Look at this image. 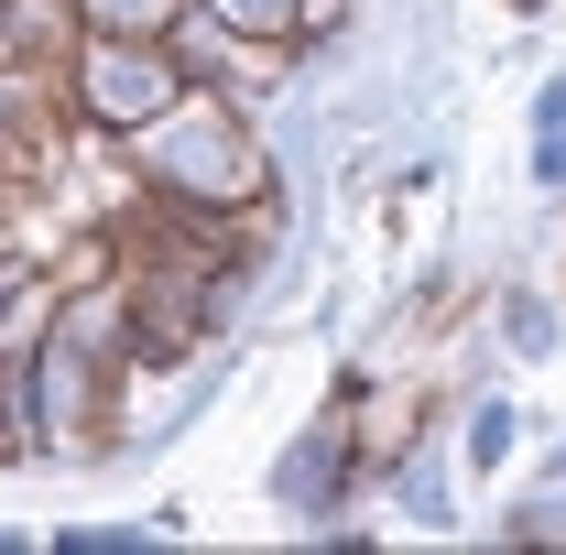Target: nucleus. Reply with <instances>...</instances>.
I'll return each mask as SVG.
<instances>
[{
  "label": "nucleus",
  "mask_w": 566,
  "mask_h": 555,
  "mask_svg": "<svg viewBox=\"0 0 566 555\" xmlns=\"http://www.w3.org/2000/svg\"><path fill=\"white\" fill-rule=\"evenodd\" d=\"M142 175H153V197L208 208V218H251L262 186H273V164H262L251 121L229 109V87H186V98L142 132Z\"/></svg>",
  "instance_id": "1"
},
{
  "label": "nucleus",
  "mask_w": 566,
  "mask_h": 555,
  "mask_svg": "<svg viewBox=\"0 0 566 555\" xmlns=\"http://www.w3.org/2000/svg\"><path fill=\"white\" fill-rule=\"evenodd\" d=\"M175 98H186L175 33H98V22H87V44H76V109H87L98 132H132L142 142Z\"/></svg>",
  "instance_id": "2"
},
{
  "label": "nucleus",
  "mask_w": 566,
  "mask_h": 555,
  "mask_svg": "<svg viewBox=\"0 0 566 555\" xmlns=\"http://www.w3.org/2000/svg\"><path fill=\"white\" fill-rule=\"evenodd\" d=\"M208 327V294L186 262H132V359H186Z\"/></svg>",
  "instance_id": "3"
},
{
  "label": "nucleus",
  "mask_w": 566,
  "mask_h": 555,
  "mask_svg": "<svg viewBox=\"0 0 566 555\" xmlns=\"http://www.w3.org/2000/svg\"><path fill=\"white\" fill-rule=\"evenodd\" d=\"M76 44H87L76 0H0V66H33L55 87H76Z\"/></svg>",
  "instance_id": "4"
},
{
  "label": "nucleus",
  "mask_w": 566,
  "mask_h": 555,
  "mask_svg": "<svg viewBox=\"0 0 566 555\" xmlns=\"http://www.w3.org/2000/svg\"><path fill=\"white\" fill-rule=\"evenodd\" d=\"M55 98H76V87H55V76H33V66H0V153L33 186L55 175Z\"/></svg>",
  "instance_id": "5"
},
{
  "label": "nucleus",
  "mask_w": 566,
  "mask_h": 555,
  "mask_svg": "<svg viewBox=\"0 0 566 555\" xmlns=\"http://www.w3.org/2000/svg\"><path fill=\"white\" fill-rule=\"evenodd\" d=\"M98 33H186L197 22V0H76Z\"/></svg>",
  "instance_id": "6"
},
{
  "label": "nucleus",
  "mask_w": 566,
  "mask_h": 555,
  "mask_svg": "<svg viewBox=\"0 0 566 555\" xmlns=\"http://www.w3.org/2000/svg\"><path fill=\"white\" fill-rule=\"evenodd\" d=\"M208 11L251 44H305V0H208Z\"/></svg>",
  "instance_id": "7"
},
{
  "label": "nucleus",
  "mask_w": 566,
  "mask_h": 555,
  "mask_svg": "<svg viewBox=\"0 0 566 555\" xmlns=\"http://www.w3.org/2000/svg\"><path fill=\"white\" fill-rule=\"evenodd\" d=\"M415 415H424V392H392V404L370 415V469H381V458H403V436H415Z\"/></svg>",
  "instance_id": "8"
},
{
  "label": "nucleus",
  "mask_w": 566,
  "mask_h": 555,
  "mask_svg": "<svg viewBox=\"0 0 566 555\" xmlns=\"http://www.w3.org/2000/svg\"><path fill=\"white\" fill-rule=\"evenodd\" d=\"M338 22H349V0H305V44H316V33H338Z\"/></svg>",
  "instance_id": "9"
},
{
  "label": "nucleus",
  "mask_w": 566,
  "mask_h": 555,
  "mask_svg": "<svg viewBox=\"0 0 566 555\" xmlns=\"http://www.w3.org/2000/svg\"><path fill=\"white\" fill-rule=\"evenodd\" d=\"M11 197H33V175H22V164L0 153V208H11Z\"/></svg>",
  "instance_id": "10"
}]
</instances>
